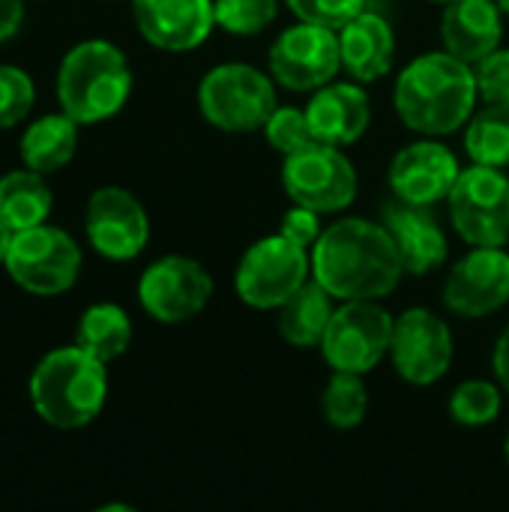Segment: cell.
Listing matches in <instances>:
<instances>
[{
    "instance_id": "obj_39",
    "label": "cell",
    "mask_w": 509,
    "mask_h": 512,
    "mask_svg": "<svg viewBox=\"0 0 509 512\" xmlns=\"http://www.w3.org/2000/svg\"><path fill=\"white\" fill-rule=\"evenodd\" d=\"M504 459H507V465H509V432H507V441H504Z\"/></svg>"
},
{
    "instance_id": "obj_23",
    "label": "cell",
    "mask_w": 509,
    "mask_h": 512,
    "mask_svg": "<svg viewBox=\"0 0 509 512\" xmlns=\"http://www.w3.org/2000/svg\"><path fill=\"white\" fill-rule=\"evenodd\" d=\"M78 126L66 111L60 114H45L36 123L27 126L21 138V159L27 168L39 174H51L63 168L78 147Z\"/></svg>"
},
{
    "instance_id": "obj_16",
    "label": "cell",
    "mask_w": 509,
    "mask_h": 512,
    "mask_svg": "<svg viewBox=\"0 0 509 512\" xmlns=\"http://www.w3.org/2000/svg\"><path fill=\"white\" fill-rule=\"evenodd\" d=\"M84 228L90 246L108 261L138 258L150 240V216L123 186H102L90 195Z\"/></svg>"
},
{
    "instance_id": "obj_32",
    "label": "cell",
    "mask_w": 509,
    "mask_h": 512,
    "mask_svg": "<svg viewBox=\"0 0 509 512\" xmlns=\"http://www.w3.org/2000/svg\"><path fill=\"white\" fill-rule=\"evenodd\" d=\"M300 21L324 24V27H345L354 15L366 9V0H282Z\"/></svg>"
},
{
    "instance_id": "obj_29",
    "label": "cell",
    "mask_w": 509,
    "mask_h": 512,
    "mask_svg": "<svg viewBox=\"0 0 509 512\" xmlns=\"http://www.w3.org/2000/svg\"><path fill=\"white\" fill-rule=\"evenodd\" d=\"M279 3L282 0H213L216 27L228 36H258L276 21Z\"/></svg>"
},
{
    "instance_id": "obj_15",
    "label": "cell",
    "mask_w": 509,
    "mask_h": 512,
    "mask_svg": "<svg viewBox=\"0 0 509 512\" xmlns=\"http://www.w3.org/2000/svg\"><path fill=\"white\" fill-rule=\"evenodd\" d=\"M459 174L462 168L456 153L441 138L429 135H420L417 141L399 147L387 168L393 198L417 207H435L447 201Z\"/></svg>"
},
{
    "instance_id": "obj_34",
    "label": "cell",
    "mask_w": 509,
    "mask_h": 512,
    "mask_svg": "<svg viewBox=\"0 0 509 512\" xmlns=\"http://www.w3.org/2000/svg\"><path fill=\"white\" fill-rule=\"evenodd\" d=\"M279 234H285L288 240H294L297 246L309 249L318 243V237L324 234V225H321V213L312 210V207H303V204H294L285 216H282V225H279Z\"/></svg>"
},
{
    "instance_id": "obj_40",
    "label": "cell",
    "mask_w": 509,
    "mask_h": 512,
    "mask_svg": "<svg viewBox=\"0 0 509 512\" xmlns=\"http://www.w3.org/2000/svg\"><path fill=\"white\" fill-rule=\"evenodd\" d=\"M429 3H441V6H447V3H453V0H429Z\"/></svg>"
},
{
    "instance_id": "obj_31",
    "label": "cell",
    "mask_w": 509,
    "mask_h": 512,
    "mask_svg": "<svg viewBox=\"0 0 509 512\" xmlns=\"http://www.w3.org/2000/svg\"><path fill=\"white\" fill-rule=\"evenodd\" d=\"M33 99V78L18 66L0 63V129H12L15 123H21L30 114Z\"/></svg>"
},
{
    "instance_id": "obj_21",
    "label": "cell",
    "mask_w": 509,
    "mask_h": 512,
    "mask_svg": "<svg viewBox=\"0 0 509 512\" xmlns=\"http://www.w3.org/2000/svg\"><path fill=\"white\" fill-rule=\"evenodd\" d=\"M441 39L450 54L474 66L501 48L504 12L495 0H453L441 15Z\"/></svg>"
},
{
    "instance_id": "obj_12",
    "label": "cell",
    "mask_w": 509,
    "mask_h": 512,
    "mask_svg": "<svg viewBox=\"0 0 509 512\" xmlns=\"http://www.w3.org/2000/svg\"><path fill=\"white\" fill-rule=\"evenodd\" d=\"M456 357L450 324L426 306L405 309L393 324L390 363L396 375L411 387L438 384Z\"/></svg>"
},
{
    "instance_id": "obj_4",
    "label": "cell",
    "mask_w": 509,
    "mask_h": 512,
    "mask_svg": "<svg viewBox=\"0 0 509 512\" xmlns=\"http://www.w3.org/2000/svg\"><path fill=\"white\" fill-rule=\"evenodd\" d=\"M132 93L126 54L105 39L78 42L57 69V102L75 123L93 126L114 117Z\"/></svg>"
},
{
    "instance_id": "obj_5",
    "label": "cell",
    "mask_w": 509,
    "mask_h": 512,
    "mask_svg": "<svg viewBox=\"0 0 509 512\" xmlns=\"http://www.w3.org/2000/svg\"><path fill=\"white\" fill-rule=\"evenodd\" d=\"M276 81L252 63H219L198 84V108L210 126L228 135H249L264 129L276 111Z\"/></svg>"
},
{
    "instance_id": "obj_30",
    "label": "cell",
    "mask_w": 509,
    "mask_h": 512,
    "mask_svg": "<svg viewBox=\"0 0 509 512\" xmlns=\"http://www.w3.org/2000/svg\"><path fill=\"white\" fill-rule=\"evenodd\" d=\"M261 132H264L267 144L276 153H282V156L297 153V150L315 144V135H312L306 108H297V105H276V111L267 117V123H264Z\"/></svg>"
},
{
    "instance_id": "obj_10",
    "label": "cell",
    "mask_w": 509,
    "mask_h": 512,
    "mask_svg": "<svg viewBox=\"0 0 509 512\" xmlns=\"http://www.w3.org/2000/svg\"><path fill=\"white\" fill-rule=\"evenodd\" d=\"M9 279L30 294L54 297L69 291L81 273V249L78 243L51 225H33L15 231L9 255L3 261Z\"/></svg>"
},
{
    "instance_id": "obj_33",
    "label": "cell",
    "mask_w": 509,
    "mask_h": 512,
    "mask_svg": "<svg viewBox=\"0 0 509 512\" xmlns=\"http://www.w3.org/2000/svg\"><path fill=\"white\" fill-rule=\"evenodd\" d=\"M477 93L483 102L509 105V48H495L480 63H474Z\"/></svg>"
},
{
    "instance_id": "obj_28",
    "label": "cell",
    "mask_w": 509,
    "mask_h": 512,
    "mask_svg": "<svg viewBox=\"0 0 509 512\" xmlns=\"http://www.w3.org/2000/svg\"><path fill=\"white\" fill-rule=\"evenodd\" d=\"M501 408H504V387L498 381H483V378L462 381L447 402L453 423L465 429L492 426L501 417Z\"/></svg>"
},
{
    "instance_id": "obj_19",
    "label": "cell",
    "mask_w": 509,
    "mask_h": 512,
    "mask_svg": "<svg viewBox=\"0 0 509 512\" xmlns=\"http://www.w3.org/2000/svg\"><path fill=\"white\" fill-rule=\"evenodd\" d=\"M381 222L387 225L405 273L411 276H429L432 270L444 267L447 255H450V240L441 228V222L435 219L432 207H417L399 198H390L381 207Z\"/></svg>"
},
{
    "instance_id": "obj_9",
    "label": "cell",
    "mask_w": 509,
    "mask_h": 512,
    "mask_svg": "<svg viewBox=\"0 0 509 512\" xmlns=\"http://www.w3.org/2000/svg\"><path fill=\"white\" fill-rule=\"evenodd\" d=\"M447 210L456 234L468 246H507L509 243V177L504 168L471 162L462 168Z\"/></svg>"
},
{
    "instance_id": "obj_6",
    "label": "cell",
    "mask_w": 509,
    "mask_h": 512,
    "mask_svg": "<svg viewBox=\"0 0 509 512\" xmlns=\"http://www.w3.org/2000/svg\"><path fill=\"white\" fill-rule=\"evenodd\" d=\"M312 279V252L288 240L285 234H270L255 240L234 273L237 297L258 312H276Z\"/></svg>"
},
{
    "instance_id": "obj_25",
    "label": "cell",
    "mask_w": 509,
    "mask_h": 512,
    "mask_svg": "<svg viewBox=\"0 0 509 512\" xmlns=\"http://www.w3.org/2000/svg\"><path fill=\"white\" fill-rule=\"evenodd\" d=\"M51 213V189L33 168L9 171L0 177V219L12 231L42 225Z\"/></svg>"
},
{
    "instance_id": "obj_37",
    "label": "cell",
    "mask_w": 509,
    "mask_h": 512,
    "mask_svg": "<svg viewBox=\"0 0 509 512\" xmlns=\"http://www.w3.org/2000/svg\"><path fill=\"white\" fill-rule=\"evenodd\" d=\"M12 237H15V231L0 219V264L6 261V255H9V246H12Z\"/></svg>"
},
{
    "instance_id": "obj_7",
    "label": "cell",
    "mask_w": 509,
    "mask_h": 512,
    "mask_svg": "<svg viewBox=\"0 0 509 512\" xmlns=\"http://www.w3.org/2000/svg\"><path fill=\"white\" fill-rule=\"evenodd\" d=\"M396 318L381 300H339L321 339V357L333 372L369 375L390 357Z\"/></svg>"
},
{
    "instance_id": "obj_20",
    "label": "cell",
    "mask_w": 509,
    "mask_h": 512,
    "mask_svg": "<svg viewBox=\"0 0 509 512\" xmlns=\"http://www.w3.org/2000/svg\"><path fill=\"white\" fill-rule=\"evenodd\" d=\"M339 54L342 72L360 84L381 81L396 60V33L393 24L372 9L354 15L345 27H339Z\"/></svg>"
},
{
    "instance_id": "obj_27",
    "label": "cell",
    "mask_w": 509,
    "mask_h": 512,
    "mask_svg": "<svg viewBox=\"0 0 509 512\" xmlns=\"http://www.w3.org/2000/svg\"><path fill=\"white\" fill-rule=\"evenodd\" d=\"M366 375L357 372H333L324 393H321V414L327 426L339 432H351L363 426L369 414V390H366Z\"/></svg>"
},
{
    "instance_id": "obj_14",
    "label": "cell",
    "mask_w": 509,
    "mask_h": 512,
    "mask_svg": "<svg viewBox=\"0 0 509 512\" xmlns=\"http://www.w3.org/2000/svg\"><path fill=\"white\" fill-rule=\"evenodd\" d=\"M509 303V252L504 246H471L444 282V306L459 318H486Z\"/></svg>"
},
{
    "instance_id": "obj_11",
    "label": "cell",
    "mask_w": 509,
    "mask_h": 512,
    "mask_svg": "<svg viewBox=\"0 0 509 512\" xmlns=\"http://www.w3.org/2000/svg\"><path fill=\"white\" fill-rule=\"evenodd\" d=\"M267 72L291 93H315L342 72L339 30L300 21L285 27L267 54Z\"/></svg>"
},
{
    "instance_id": "obj_13",
    "label": "cell",
    "mask_w": 509,
    "mask_h": 512,
    "mask_svg": "<svg viewBox=\"0 0 509 512\" xmlns=\"http://www.w3.org/2000/svg\"><path fill=\"white\" fill-rule=\"evenodd\" d=\"M213 276L189 255H165L138 279V303L159 324H183L207 309Z\"/></svg>"
},
{
    "instance_id": "obj_22",
    "label": "cell",
    "mask_w": 509,
    "mask_h": 512,
    "mask_svg": "<svg viewBox=\"0 0 509 512\" xmlns=\"http://www.w3.org/2000/svg\"><path fill=\"white\" fill-rule=\"evenodd\" d=\"M336 297L315 279H309L291 300H285L276 312L279 336L300 351L321 348V339L330 327V318L336 312Z\"/></svg>"
},
{
    "instance_id": "obj_35",
    "label": "cell",
    "mask_w": 509,
    "mask_h": 512,
    "mask_svg": "<svg viewBox=\"0 0 509 512\" xmlns=\"http://www.w3.org/2000/svg\"><path fill=\"white\" fill-rule=\"evenodd\" d=\"M24 21V0H0V42L12 39Z\"/></svg>"
},
{
    "instance_id": "obj_26",
    "label": "cell",
    "mask_w": 509,
    "mask_h": 512,
    "mask_svg": "<svg viewBox=\"0 0 509 512\" xmlns=\"http://www.w3.org/2000/svg\"><path fill=\"white\" fill-rule=\"evenodd\" d=\"M465 153L477 165H509V105L486 102L465 123Z\"/></svg>"
},
{
    "instance_id": "obj_8",
    "label": "cell",
    "mask_w": 509,
    "mask_h": 512,
    "mask_svg": "<svg viewBox=\"0 0 509 512\" xmlns=\"http://www.w3.org/2000/svg\"><path fill=\"white\" fill-rule=\"evenodd\" d=\"M282 186L294 204L330 216L348 210L357 201L360 180L342 147L315 141L282 159Z\"/></svg>"
},
{
    "instance_id": "obj_36",
    "label": "cell",
    "mask_w": 509,
    "mask_h": 512,
    "mask_svg": "<svg viewBox=\"0 0 509 512\" xmlns=\"http://www.w3.org/2000/svg\"><path fill=\"white\" fill-rule=\"evenodd\" d=\"M492 372H495V381L504 387V393L509 396V324L504 327V333L498 336V342H495V351H492Z\"/></svg>"
},
{
    "instance_id": "obj_17",
    "label": "cell",
    "mask_w": 509,
    "mask_h": 512,
    "mask_svg": "<svg viewBox=\"0 0 509 512\" xmlns=\"http://www.w3.org/2000/svg\"><path fill=\"white\" fill-rule=\"evenodd\" d=\"M138 33L162 51H195L216 27L213 0H132Z\"/></svg>"
},
{
    "instance_id": "obj_1",
    "label": "cell",
    "mask_w": 509,
    "mask_h": 512,
    "mask_svg": "<svg viewBox=\"0 0 509 512\" xmlns=\"http://www.w3.org/2000/svg\"><path fill=\"white\" fill-rule=\"evenodd\" d=\"M402 276V255L381 219L342 216L312 246V279L336 300H384Z\"/></svg>"
},
{
    "instance_id": "obj_24",
    "label": "cell",
    "mask_w": 509,
    "mask_h": 512,
    "mask_svg": "<svg viewBox=\"0 0 509 512\" xmlns=\"http://www.w3.org/2000/svg\"><path fill=\"white\" fill-rule=\"evenodd\" d=\"M75 345L93 354L96 360L111 363L123 357L132 345V318L117 303H93L78 321Z\"/></svg>"
},
{
    "instance_id": "obj_38",
    "label": "cell",
    "mask_w": 509,
    "mask_h": 512,
    "mask_svg": "<svg viewBox=\"0 0 509 512\" xmlns=\"http://www.w3.org/2000/svg\"><path fill=\"white\" fill-rule=\"evenodd\" d=\"M495 3L501 6V12H504V15H509V0H495Z\"/></svg>"
},
{
    "instance_id": "obj_18",
    "label": "cell",
    "mask_w": 509,
    "mask_h": 512,
    "mask_svg": "<svg viewBox=\"0 0 509 512\" xmlns=\"http://www.w3.org/2000/svg\"><path fill=\"white\" fill-rule=\"evenodd\" d=\"M306 117L315 141L333 147L357 144L372 123V102L360 81H330L312 93L306 102Z\"/></svg>"
},
{
    "instance_id": "obj_3",
    "label": "cell",
    "mask_w": 509,
    "mask_h": 512,
    "mask_svg": "<svg viewBox=\"0 0 509 512\" xmlns=\"http://www.w3.org/2000/svg\"><path fill=\"white\" fill-rule=\"evenodd\" d=\"M108 363L78 345L48 351L30 375V405L54 429L90 426L108 399Z\"/></svg>"
},
{
    "instance_id": "obj_2",
    "label": "cell",
    "mask_w": 509,
    "mask_h": 512,
    "mask_svg": "<svg viewBox=\"0 0 509 512\" xmlns=\"http://www.w3.org/2000/svg\"><path fill=\"white\" fill-rule=\"evenodd\" d=\"M480 93L474 66L441 51H426L414 57L393 84V105L399 120L429 138H447L465 129L477 111Z\"/></svg>"
}]
</instances>
